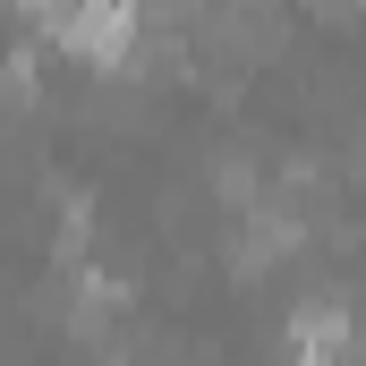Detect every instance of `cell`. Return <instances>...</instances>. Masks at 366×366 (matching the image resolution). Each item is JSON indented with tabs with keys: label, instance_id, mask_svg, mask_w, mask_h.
<instances>
[{
	"label": "cell",
	"instance_id": "cell-1",
	"mask_svg": "<svg viewBox=\"0 0 366 366\" xmlns=\"http://www.w3.org/2000/svg\"><path fill=\"white\" fill-rule=\"evenodd\" d=\"M43 26L86 60H128V43H137V9H69V17H43Z\"/></svg>",
	"mask_w": 366,
	"mask_h": 366
},
{
	"label": "cell",
	"instance_id": "cell-2",
	"mask_svg": "<svg viewBox=\"0 0 366 366\" xmlns=\"http://www.w3.org/2000/svg\"><path fill=\"white\" fill-rule=\"evenodd\" d=\"M290 341H298V358H307V366H332L341 350H350V315H332V307H298Z\"/></svg>",
	"mask_w": 366,
	"mask_h": 366
}]
</instances>
